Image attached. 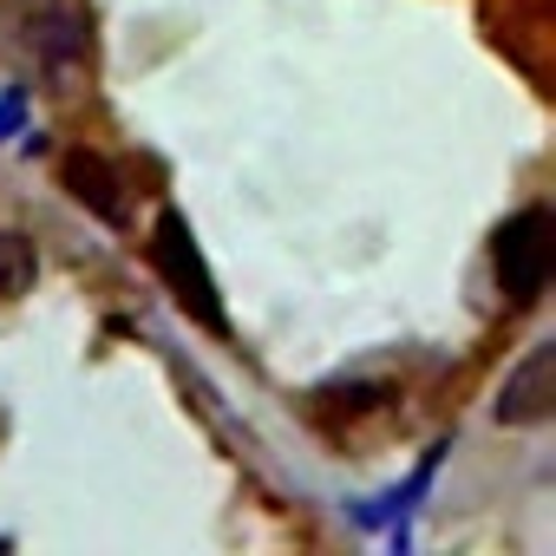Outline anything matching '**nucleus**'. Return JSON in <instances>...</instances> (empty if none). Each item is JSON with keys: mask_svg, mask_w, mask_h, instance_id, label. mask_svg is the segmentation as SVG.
Instances as JSON below:
<instances>
[{"mask_svg": "<svg viewBox=\"0 0 556 556\" xmlns=\"http://www.w3.org/2000/svg\"><path fill=\"white\" fill-rule=\"evenodd\" d=\"M491 268H497V289L510 295V308H530L549 289V275H556V216H549V203H523L517 216L497 223Z\"/></svg>", "mask_w": 556, "mask_h": 556, "instance_id": "7ed1b4c3", "label": "nucleus"}, {"mask_svg": "<svg viewBox=\"0 0 556 556\" xmlns=\"http://www.w3.org/2000/svg\"><path fill=\"white\" fill-rule=\"evenodd\" d=\"M34 275H40V249L27 229H0V308L21 302L34 289Z\"/></svg>", "mask_w": 556, "mask_h": 556, "instance_id": "423d86ee", "label": "nucleus"}, {"mask_svg": "<svg viewBox=\"0 0 556 556\" xmlns=\"http://www.w3.org/2000/svg\"><path fill=\"white\" fill-rule=\"evenodd\" d=\"M556 413V341H536L497 387V426H543Z\"/></svg>", "mask_w": 556, "mask_h": 556, "instance_id": "20e7f679", "label": "nucleus"}, {"mask_svg": "<svg viewBox=\"0 0 556 556\" xmlns=\"http://www.w3.org/2000/svg\"><path fill=\"white\" fill-rule=\"evenodd\" d=\"M0 60L60 92L86 86L99 60L92 0H0Z\"/></svg>", "mask_w": 556, "mask_h": 556, "instance_id": "f257e3e1", "label": "nucleus"}, {"mask_svg": "<svg viewBox=\"0 0 556 556\" xmlns=\"http://www.w3.org/2000/svg\"><path fill=\"white\" fill-rule=\"evenodd\" d=\"M14 125H21V92L0 99V131H14Z\"/></svg>", "mask_w": 556, "mask_h": 556, "instance_id": "0eeeda50", "label": "nucleus"}, {"mask_svg": "<svg viewBox=\"0 0 556 556\" xmlns=\"http://www.w3.org/2000/svg\"><path fill=\"white\" fill-rule=\"evenodd\" d=\"M144 255H151V268H157V282L170 289V302H177L197 328L229 334V315H223V295H216V275H210V262H203V249H197V236H190V223H184L177 210H164V216L151 223Z\"/></svg>", "mask_w": 556, "mask_h": 556, "instance_id": "f03ea898", "label": "nucleus"}, {"mask_svg": "<svg viewBox=\"0 0 556 556\" xmlns=\"http://www.w3.org/2000/svg\"><path fill=\"white\" fill-rule=\"evenodd\" d=\"M60 184H66V190H73V203H86L99 223H112V229H125V223H131L125 177H118L99 151H66V157H60Z\"/></svg>", "mask_w": 556, "mask_h": 556, "instance_id": "39448f33", "label": "nucleus"}]
</instances>
